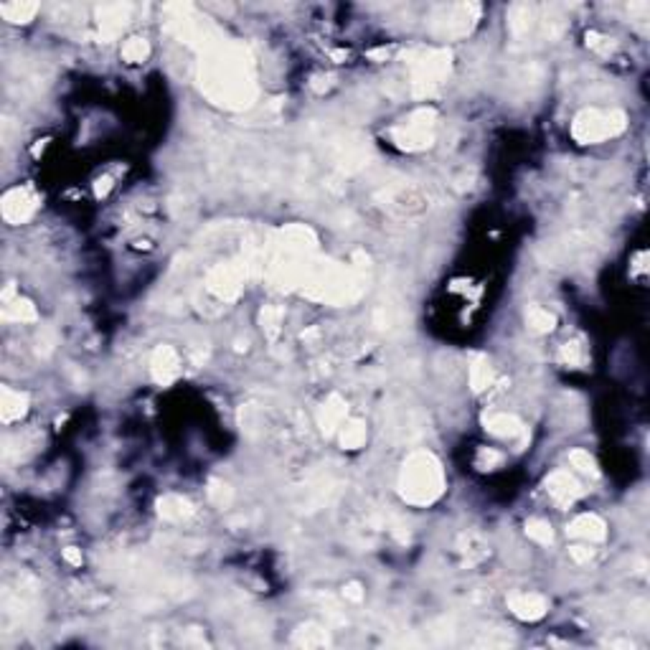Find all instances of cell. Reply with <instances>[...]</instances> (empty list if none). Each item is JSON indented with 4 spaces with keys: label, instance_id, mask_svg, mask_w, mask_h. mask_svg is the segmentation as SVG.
Instances as JSON below:
<instances>
[{
    "label": "cell",
    "instance_id": "20",
    "mask_svg": "<svg viewBox=\"0 0 650 650\" xmlns=\"http://www.w3.org/2000/svg\"><path fill=\"white\" fill-rule=\"evenodd\" d=\"M526 533H528L533 541H539V544H549V541H551V526H549L547 521H528Z\"/></svg>",
    "mask_w": 650,
    "mask_h": 650
},
{
    "label": "cell",
    "instance_id": "10",
    "mask_svg": "<svg viewBox=\"0 0 650 650\" xmlns=\"http://www.w3.org/2000/svg\"><path fill=\"white\" fill-rule=\"evenodd\" d=\"M127 6H104L99 10V26H102L104 36H115L122 26L127 23Z\"/></svg>",
    "mask_w": 650,
    "mask_h": 650
},
{
    "label": "cell",
    "instance_id": "16",
    "mask_svg": "<svg viewBox=\"0 0 650 650\" xmlns=\"http://www.w3.org/2000/svg\"><path fill=\"white\" fill-rule=\"evenodd\" d=\"M6 318L8 320H23V323H28V320H36V310H33V305L28 303V300H15V303H8L6 305Z\"/></svg>",
    "mask_w": 650,
    "mask_h": 650
},
{
    "label": "cell",
    "instance_id": "15",
    "mask_svg": "<svg viewBox=\"0 0 650 650\" xmlns=\"http://www.w3.org/2000/svg\"><path fill=\"white\" fill-rule=\"evenodd\" d=\"M36 10H38L36 3H6V6H0V13L13 23H26Z\"/></svg>",
    "mask_w": 650,
    "mask_h": 650
},
{
    "label": "cell",
    "instance_id": "13",
    "mask_svg": "<svg viewBox=\"0 0 650 650\" xmlns=\"http://www.w3.org/2000/svg\"><path fill=\"white\" fill-rule=\"evenodd\" d=\"M343 417H346V401L340 399V397H331V401L320 412V424H323L325 432H333Z\"/></svg>",
    "mask_w": 650,
    "mask_h": 650
},
{
    "label": "cell",
    "instance_id": "5",
    "mask_svg": "<svg viewBox=\"0 0 650 650\" xmlns=\"http://www.w3.org/2000/svg\"><path fill=\"white\" fill-rule=\"evenodd\" d=\"M31 211H33V201L28 199L26 191L15 188V191L6 193V199H3V216H6L10 224L26 222L31 216Z\"/></svg>",
    "mask_w": 650,
    "mask_h": 650
},
{
    "label": "cell",
    "instance_id": "14",
    "mask_svg": "<svg viewBox=\"0 0 650 650\" xmlns=\"http://www.w3.org/2000/svg\"><path fill=\"white\" fill-rule=\"evenodd\" d=\"M188 513H191V506L181 495H165L160 501V516L168 518V521H181Z\"/></svg>",
    "mask_w": 650,
    "mask_h": 650
},
{
    "label": "cell",
    "instance_id": "3",
    "mask_svg": "<svg viewBox=\"0 0 650 650\" xmlns=\"http://www.w3.org/2000/svg\"><path fill=\"white\" fill-rule=\"evenodd\" d=\"M622 125H625V117H622L620 112L599 115V112L590 110V112H582V115L576 117L574 135L582 142H594V140H602V138H607V135L620 133Z\"/></svg>",
    "mask_w": 650,
    "mask_h": 650
},
{
    "label": "cell",
    "instance_id": "9",
    "mask_svg": "<svg viewBox=\"0 0 650 650\" xmlns=\"http://www.w3.org/2000/svg\"><path fill=\"white\" fill-rule=\"evenodd\" d=\"M569 533L587 541H599L605 539V524L597 516H579L574 524L569 526Z\"/></svg>",
    "mask_w": 650,
    "mask_h": 650
},
{
    "label": "cell",
    "instance_id": "11",
    "mask_svg": "<svg viewBox=\"0 0 650 650\" xmlns=\"http://www.w3.org/2000/svg\"><path fill=\"white\" fill-rule=\"evenodd\" d=\"M26 404L28 399L18 392H10V389H3V406H0V414H3V422H15L21 419L23 412H26Z\"/></svg>",
    "mask_w": 650,
    "mask_h": 650
},
{
    "label": "cell",
    "instance_id": "4",
    "mask_svg": "<svg viewBox=\"0 0 650 650\" xmlns=\"http://www.w3.org/2000/svg\"><path fill=\"white\" fill-rule=\"evenodd\" d=\"M239 282H242V274H239L237 267H219L208 277V288L214 290L219 297H234L242 290Z\"/></svg>",
    "mask_w": 650,
    "mask_h": 650
},
{
    "label": "cell",
    "instance_id": "18",
    "mask_svg": "<svg viewBox=\"0 0 650 650\" xmlns=\"http://www.w3.org/2000/svg\"><path fill=\"white\" fill-rule=\"evenodd\" d=\"M528 325H531L536 333H547L554 328V315L544 308H531L528 310Z\"/></svg>",
    "mask_w": 650,
    "mask_h": 650
},
{
    "label": "cell",
    "instance_id": "12",
    "mask_svg": "<svg viewBox=\"0 0 650 650\" xmlns=\"http://www.w3.org/2000/svg\"><path fill=\"white\" fill-rule=\"evenodd\" d=\"M488 429H490L493 435L503 437V440H510V437H516L524 432L521 422H518L516 417H510V414H495V417H490V419H488Z\"/></svg>",
    "mask_w": 650,
    "mask_h": 650
},
{
    "label": "cell",
    "instance_id": "1",
    "mask_svg": "<svg viewBox=\"0 0 650 650\" xmlns=\"http://www.w3.org/2000/svg\"><path fill=\"white\" fill-rule=\"evenodd\" d=\"M203 84L211 97L226 104H249L254 87L249 76V61L242 49H226L216 51V56L208 61V69L203 74Z\"/></svg>",
    "mask_w": 650,
    "mask_h": 650
},
{
    "label": "cell",
    "instance_id": "26",
    "mask_svg": "<svg viewBox=\"0 0 650 650\" xmlns=\"http://www.w3.org/2000/svg\"><path fill=\"white\" fill-rule=\"evenodd\" d=\"M572 556H574L576 562H584V559H590L592 556V551L590 549H584V547H574L572 549Z\"/></svg>",
    "mask_w": 650,
    "mask_h": 650
},
{
    "label": "cell",
    "instance_id": "22",
    "mask_svg": "<svg viewBox=\"0 0 650 650\" xmlns=\"http://www.w3.org/2000/svg\"><path fill=\"white\" fill-rule=\"evenodd\" d=\"M569 460L574 462L576 470H582V473H592V475H594V460L590 458V452L574 450L572 455H569Z\"/></svg>",
    "mask_w": 650,
    "mask_h": 650
},
{
    "label": "cell",
    "instance_id": "23",
    "mask_svg": "<svg viewBox=\"0 0 650 650\" xmlns=\"http://www.w3.org/2000/svg\"><path fill=\"white\" fill-rule=\"evenodd\" d=\"M315 633H318V628H312V625H308V628H300V633L295 635V640L300 645H320V643H325L328 638H325V633L323 635H318L315 638Z\"/></svg>",
    "mask_w": 650,
    "mask_h": 650
},
{
    "label": "cell",
    "instance_id": "25",
    "mask_svg": "<svg viewBox=\"0 0 650 650\" xmlns=\"http://www.w3.org/2000/svg\"><path fill=\"white\" fill-rule=\"evenodd\" d=\"M579 356H582V351H579L576 343H567V346H564V358H567L569 363H579Z\"/></svg>",
    "mask_w": 650,
    "mask_h": 650
},
{
    "label": "cell",
    "instance_id": "27",
    "mask_svg": "<svg viewBox=\"0 0 650 650\" xmlns=\"http://www.w3.org/2000/svg\"><path fill=\"white\" fill-rule=\"evenodd\" d=\"M346 597H351V599H361V587L358 584H348V590H346Z\"/></svg>",
    "mask_w": 650,
    "mask_h": 650
},
{
    "label": "cell",
    "instance_id": "8",
    "mask_svg": "<svg viewBox=\"0 0 650 650\" xmlns=\"http://www.w3.org/2000/svg\"><path fill=\"white\" fill-rule=\"evenodd\" d=\"M153 374H156L158 381H170V378L178 376V356L173 348H158L156 356H153Z\"/></svg>",
    "mask_w": 650,
    "mask_h": 650
},
{
    "label": "cell",
    "instance_id": "6",
    "mask_svg": "<svg viewBox=\"0 0 650 650\" xmlns=\"http://www.w3.org/2000/svg\"><path fill=\"white\" fill-rule=\"evenodd\" d=\"M508 605L521 620H539L547 612V599L541 594H513Z\"/></svg>",
    "mask_w": 650,
    "mask_h": 650
},
{
    "label": "cell",
    "instance_id": "17",
    "mask_svg": "<svg viewBox=\"0 0 650 650\" xmlns=\"http://www.w3.org/2000/svg\"><path fill=\"white\" fill-rule=\"evenodd\" d=\"M363 440H366V427H363L361 422H353V424H348V427L343 429V435H340V442H343V447H348V450H356V447H361Z\"/></svg>",
    "mask_w": 650,
    "mask_h": 650
},
{
    "label": "cell",
    "instance_id": "28",
    "mask_svg": "<svg viewBox=\"0 0 650 650\" xmlns=\"http://www.w3.org/2000/svg\"><path fill=\"white\" fill-rule=\"evenodd\" d=\"M64 556H67V562H72V564H81V554L76 551V549H67L64 551Z\"/></svg>",
    "mask_w": 650,
    "mask_h": 650
},
{
    "label": "cell",
    "instance_id": "24",
    "mask_svg": "<svg viewBox=\"0 0 650 650\" xmlns=\"http://www.w3.org/2000/svg\"><path fill=\"white\" fill-rule=\"evenodd\" d=\"M211 493V498H214L219 506H224V503H229V498H231V490H229V485H222V483H214V488L208 490Z\"/></svg>",
    "mask_w": 650,
    "mask_h": 650
},
{
    "label": "cell",
    "instance_id": "21",
    "mask_svg": "<svg viewBox=\"0 0 650 650\" xmlns=\"http://www.w3.org/2000/svg\"><path fill=\"white\" fill-rule=\"evenodd\" d=\"M488 381H490V366H488L485 358H478V363L473 366V389L481 392L488 386Z\"/></svg>",
    "mask_w": 650,
    "mask_h": 650
},
{
    "label": "cell",
    "instance_id": "19",
    "mask_svg": "<svg viewBox=\"0 0 650 650\" xmlns=\"http://www.w3.org/2000/svg\"><path fill=\"white\" fill-rule=\"evenodd\" d=\"M148 51H150V49H148V44H145L142 38H130V41L125 44V49H122V56H125L127 61H133V64H135V61L145 59V56H148Z\"/></svg>",
    "mask_w": 650,
    "mask_h": 650
},
{
    "label": "cell",
    "instance_id": "7",
    "mask_svg": "<svg viewBox=\"0 0 650 650\" xmlns=\"http://www.w3.org/2000/svg\"><path fill=\"white\" fill-rule=\"evenodd\" d=\"M547 485H549V493L562 503H572L576 495H579V483H576L567 470H559V473L551 475L547 481Z\"/></svg>",
    "mask_w": 650,
    "mask_h": 650
},
{
    "label": "cell",
    "instance_id": "2",
    "mask_svg": "<svg viewBox=\"0 0 650 650\" xmlns=\"http://www.w3.org/2000/svg\"><path fill=\"white\" fill-rule=\"evenodd\" d=\"M442 493V470L437 465V460L427 452H417L404 462V473H401V495L409 503L424 506L440 498Z\"/></svg>",
    "mask_w": 650,
    "mask_h": 650
}]
</instances>
